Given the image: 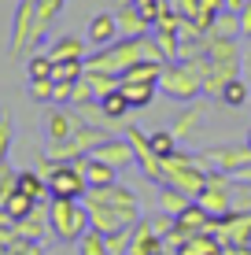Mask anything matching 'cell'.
Returning a JSON list of instances; mask_svg holds the SVG:
<instances>
[{
  "label": "cell",
  "instance_id": "47",
  "mask_svg": "<svg viewBox=\"0 0 251 255\" xmlns=\"http://www.w3.org/2000/svg\"><path fill=\"white\" fill-rule=\"evenodd\" d=\"M244 144H248V148H251V129H248V137H244Z\"/></svg>",
  "mask_w": 251,
  "mask_h": 255
},
{
  "label": "cell",
  "instance_id": "23",
  "mask_svg": "<svg viewBox=\"0 0 251 255\" xmlns=\"http://www.w3.org/2000/svg\"><path fill=\"white\" fill-rule=\"evenodd\" d=\"M85 85L96 93V100H103L107 93L122 89V78H118V74H107V70H89V67H85Z\"/></svg>",
  "mask_w": 251,
  "mask_h": 255
},
{
  "label": "cell",
  "instance_id": "4",
  "mask_svg": "<svg viewBox=\"0 0 251 255\" xmlns=\"http://www.w3.org/2000/svg\"><path fill=\"white\" fill-rule=\"evenodd\" d=\"M159 93L170 96V100H177V104H192V100H200V96H203V78H200V70H192L188 63L174 59V63L163 67Z\"/></svg>",
  "mask_w": 251,
  "mask_h": 255
},
{
  "label": "cell",
  "instance_id": "24",
  "mask_svg": "<svg viewBox=\"0 0 251 255\" xmlns=\"http://www.w3.org/2000/svg\"><path fill=\"white\" fill-rule=\"evenodd\" d=\"M122 93H126L129 108H133V111H141V108H148V104L155 100L159 85H148V82H122Z\"/></svg>",
  "mask_w": 251,
  "mask_h": 255
},
{
  "label": "cell",
  "instance_id": "35",
  "mask_svg": "<svg viewBox=\"0 0 251 255\" xmlns=\"http://www.w3.org/2000/svg\"><path fill=\"white\" fill-rule=\"evenodd\" d=\"M218 100H222V104H229V108H244V104L251 100V85L237 78V82H229V85H226V93H222Z\"/></svg>",
  "mask_w": 251,
  "mask_h": 255
},
{
  "label": "cell",
  "instance_id": "18",
  "mask_svg": "<svg viewBox=\"0 0 251 255\" xmlns=\"http://www.w3.org/2000/svg\"><path fill=\"white\" fill-rule=\"evenodd\" d=\"M177 255H226V244H222L218 233H192L185 244L177 248Z\"/></svg>",
  "mask_w": 251,
  "mask_h": 255
},
{
  "label": "cell",
  "instance_id": "3",
  "mask_svg": "<svg viewBox=\"0 0 251 255\" xmlns=\"http://www.w3.org/2000/svg\"><path fill=\"white\" fill-rule=\"evenodd\" d=\"M141 37H118L111 41V45L96 48L92 56H85V67L89 70H107V74H118L122 78V70H129L133 63H141Z\"/></svg>",
  "mask_w": 251,
  "mask_h": 255
},
{
  "label": "cell",
  "instance_id": "21",
  "mask_svg": "<svg viewBox=\"0 0 251 255\" xmlns=\"http://www.w3.org/2000/svg\"><path fill=\"white\" fill-rule=\"evenodd\" d=\"M78 166H82V174H85V181H89V189H92V185H111V181H118V170H115L111 163L96 159V155H85V159H78Z\"/></svg>",
  "mask_w": 251,
  "mask_h": 255
},
{
  "label": "cell",
  "instance_id": "10",
  "mask_svg": "<svg viewBox=\"0 0 251 255\" xmlns=\"http://www.w3.org/2000/svg\"><path fill=\"white\" fill-rule=\"evenodd\" d=\"M15 230H19L22 241H33V244H45L52 237V218H48V200H37L33 204V211L26 218H19L15 222Z\"/></svg>",
  "mask_w": 251,
  "mask_h": 255
},
{
  "label": "cell",
  "instance_id": "22",
  "mask_svg": "<svg viewBox=\"0 0 251 255\" xmlns=\"http://www.w3.org/2000/svg\"><path fill=\"white\" fill-rule=\"evenodd\" d=\"M52 59H85V37H78V33H63V37H56L52 45L45 48Z\"/></svg>",
  "mask_w": 251,
  "mask_h": 255
},
{
  "label": "cell",
  "instance_id": "36",
  "mask_svg": "<svg viewBox=\"0 0 251 255\" xmlns=\"http://www.w3.org/2000/svg\"><path fill=\"white\" fill-rule=\"evenodd\" d=\"M211 33H222V37H240V15L237 11H222L214 19V30Z\"/></svg>",
  "mask_w": 251,
  "mask_h": 255
},
{
  "label": "cell",
  "instance_id": "15",
  "mask_svg": "<svg viewBox=\"0 0 251 255\" xmlns=\"http://www.w3.org/2000/svg\"><path fill=\"white\" fill-rule=\"evenodd\" d=\"M118 37H122V33H118L115 11H100V15H92L89 26H85V41H89V45H96V48L111 45V41H118Z\"/></svg>",
  "mask_w": 251,
  "mask_h": 255
},
{
  "label": "cell",
  "instance_id": "25",
  "mask_svg": "<svg viewBox=\"0 0 251 255\" xmlns=\"http://www.w3.org/2000/svg\"><path fill=\"white\" fill-rule=\"evenodd\" d=\"M163 67H167V63H152V59H141V63H133L129 70H122V82H148V85H159Z\"/></svg>",
  "mask_w": 251,
  "mask_h": 255
},
{
  "label": "cell",
  "instance_id": "39",
  "mask_svg": "<svg viewBox=\"0 0 251 255\" xmlns=\"http://www.w3.org/2000/svg\"><path fill=\"white\" fill-rule=\"evenodd\" d=\"M129 230H133V226L107 233V255H129Z\"/></svg>",
  "mask_w": 251,
  "mask_h": 255
},
{
  "label": "cell",
  "instance_id": "6",
  "mask_svg": "<svg viewBox=\"0 0 251 255\" xmlns=\"http://www.w3.org/2000/svg\"><path fill=\"white\" fill-rule=\"evenodd\" d=\"M33 33H37V4L33 0H19L15 19H11V45H7L15 59L33 52Z\"/></svg>",
  "mask_w": 251,
  "mask_h": 255
},
{
  "label": "cell",
  "instance_id": "5",
  "mask_svg": "<svg viewBox=\"0 0 251 255\" xmlns=\"http://www.w3.org/2000/svg\"><path fill=\"white\" fill-rule=\"evenodd\" d=\"M85 200H96V204L115 207L129 226H133L137 218H144V215H141V200H137V192L129 189V185H122V181H111V185H92L89 192H85Z\"/></svg>",
  "mask_w": 251,
  "mask_h": 255
},
{
  "label": "cell",
  "instance_id": "27",
  "mask_svg": "<svg viewBox=\"0 0 251 255\" xmlns=\"http://www.w3.org/2000/svg\"><path fill=\"white\" fill-rule=\"evenodd\" d=\"M192 200L196 196H188V192H181L174 185H159V211H167V215H181Z\"/></svg>",
  "mask_w": 251,
  "mask_h": 255
},
{
  "label": "cell",
  "instance_id": "29",
  "mask_svg": "<svg viewBox=\"0 0 251 255\" xmlns=\"http://www.w3.org/2000/svg\"><path fill=\"white\" fill-rule=\"evenodd\" d=\"M19 192H26L30 200H52L48 181L41 178L37 170H19Z\"/></svg>",
  "mask_w": 251,
  "mask_h": 255
},
{
  "label": "cell",
  "instance_id": "38",
  "mask_svg": "<svg viewBox=\"0 0 251 255\" xmlns=\"http://www.w3.org/2000/svg\"><path fill=\"white\" fill-rule=\"evenodd\" d=\"M133 4L141 7V15H144V19H148L152 26H155V22L163 19V15L170 11V0H133Z\"/></svg>",
  "mask_w": 251,
  "mask_h": 255
},
{
  "label": "cell",
  "instance_id": "2",
  "mask_svg": "<svg viewBox=\"0 0 251 255\" xmlns=\"http://www.w3.org/2000/svg\"><path fill=\"white\" fill-rule=\"evenodd\" d=\"M48 218H52V237L56 241H82L89 230V207L85 200H48Z\"/></svg>",
  "mask_w": 251,
  "mask_h": 255
},
{
  "label": "cell",
  "instance_id": "19",
  "mask_svg": "<svg viewBox=\"0 0 251 255\" xmlns=\"http://www.w3.org/2000/svg\"><path fill=\"white\" fill-rule=\"evenodd\" d=\"M174 222H177V230H181V233H188V237H192V233H207V230L214 226V218L207 215V211H203L200 204H196V200H192V204L181 211V215H174Z\"/></svg>",
  "mask_w": 251,
  "mask_h": 255
},
{
  "label": "cell",
  "instance_id": "50",
  "mask_svg": "<svg viewBox=\"0 0 251 255\" xmlns=\"http://www.w3.org/2000/svg\"><path fill=\"white\" fill-rule=\"evenodd\" d=\"M226 255H229V252H226Z\"/></svg>",
  "mask_w": 251,
  "mask_h": 255
},
{
  "label": "cell",
  "instance_id": "13",
  "mask_svg": "<svg viewBox=\"0 0 251 255\" xmlns=\"http://www.w3.org/2000/svg\"><path fill=\"white\" fill-rule=\"evenodd\" d=\"M167 244H163V237L152 230L148 218H137L133 230H129V255H159Z\"/></svg>",
  "mask_w": 251,
  "mask_h": 255
},
{
  "label": "cell",
  "instance_id": "32",
  "mask_svg": "<svg viewBox=\"0 0 251 255\" xmlns=\"http://www.w3.org/2000/svg\"><path fill=\"white\" fill-rule=\"evenodd\" d=\"M85 78V59H59L52 67V82H82Z\"/></svg>",
  "mask_w": 251,
  "mask_h": 255
},
{
  "label": "cell",
  "instance_id": "14",
  "mask_svg": "<svg viewBox=\"0 0 251 255\" xmlns=\"http://www.w3.org/2000/svg\"><path fill=\"white\" fill-rule=\"evenodd\" d=\"M196 204L211 218H226V215H233V185H207L196 196Z\"/></svg>",
  "mask_w": 251,
  "mask_h": 255
},
{
  "label": "cell",
  "instance_id": "33",
  "mask_svg": "<svg viewBox=\"0 0 251 255\" xmlns=\"http://www.w3.org/2000/svg\"><path fill=\"white\" fill-rule=\"evenodd\" d=\"M78 255H107V237L89 226V230H85V237L78 241Z\"/></svg>",
  "mask_w": 251,
  "mask_h": 255
},
{
  "label": "cell",
  "instance_id": "37",
  "mask_svg": "<svg viewBox=\"0 0 251 255\" xmlns=\"http://www.w3.org/2000/svg\"><path fill=\"white\" fill-rule=\"evenodd\" d=\"M30 100L33 104H52L56 100V82H52V78H41V82H30Z\"/></svg>",
  "mask_w": 251,
  "mask_h": 255
},
{
  "label": "cell",
  "instance_id": "7",
  "mask_svg": "<svg viewBox=\"0 0 251 255\" xmlns=\"http://www.w3.org/2000/svg\"><path fill=\"white\" fill-rule=\"evenodd\" d=\"M48 192L52 200H85L89 181L78 163H56V170L48 174Z\"/></svg>",
  "mask_w": 251,
  "mask_h": 255
},
{
  "label": "cell",
  "instance_id": "44",
  "mask_svg": "<svg viewBox=\"0 0 251 255\" xmlns=\"http://www.w3.org/2000/svg\"><path fill=\"white\" fill-rule=\"evenodd\" d=\"M237 15H240V33H244V37H251V0L240 7Z\"/></svg>",
  "mask_w": 251,
  "mask_h": 255
},
{
  "label": "cell",
  "instance_id": "28",
  "mask_svg": "<svg viewBox=\"0 0 251 255\" xmlns=\"http://www.w3.org/2000/svg\"><path fill=\"white\" fill-rule=\"evenodd\" d=\"M45 155H48L52 163H78V159H85V152L74 144V137H67V140H48Z\"/></svg>",
  "mask_w": 251,
  "mask_h": 255
},
{
  "label": "cell",
  "instance_id": "43",
  "mask_svg": "<svg viewBox=\"0 0 251 255\" xmlns=\"http://www.w3.org/2000/svg\"><path fill=\"white\" fill-rule=\"evenodd\" d=\"M200 4V11H207V15H222L226 11V0H196Z\"/></svg>",
  "mask_w": 251,
  "mask_h": 255
},
{
  "label": "cell",
  "instance_id": "26",
  "mask_svg": "<svg viewBox=\"0 0 251 255\" xmlns=\"http://www.w3.org/2000/svg\"><path fill=\"white\" fill-rule=\"evenodd\" d=\"M100 108L107 111V119L122 122V126H129V122H133V119H129V111H133V108H129V100H126V93H122V89L107 93V96H103V100H100Z\"/></svg>",
  "mask_w": 251,
  "mask_h": 255
},
{
  "label": "cell",
  "instance_id": "12",
  "mask_svg": "<svg viewBox=\"0 0 251 255\" xmlns=\"http://www.w3.org/2000/svg\"><path fill=\"white\" fill-rule=\"evenodd\" d=\"M82 126V115H78V108H52L48 115H45V133L48 140H67V137H74V129Z\"/></svg>",
  "mask_w": 251,
  "mask_h": 255
},
{
  "label": "cell",
  "instance_id": "1",
  "mask_svg": "<svg viewBox=\"0 0 251 255\" xmlns=\"http://www.w3.org/2000/svg\"><path fill=\"white\" fill-rule=\"evenodd\" d=\"M163 170H167V185L188 192V196H200V192L207 189V170H211V166L203 163L200 152H185V148H177L174 155L163 159Z\"/></svg>",
  "mask_w": 251,
  "mask_h": 255
},
{
  "label": "cell",
  "instance_id": "20",
  "mask_svg": "<svg viewBox=\"0 0 251 255\" xmlns=\"http://www.w3.org/2000/svg\"><path fill=\"white\" fill-rule=\"evenodd\" d=\"M207 59H211V63H240V48H237V37L207 33Z\"/></svg>",
  "mask_w": 251,
  "mask_h": 255
},
{
  "label": "cell",
  "instance_id": "8",
  "mask_svg": "<svg viewBox=\"0 0 251 255\" xmlns=\"http://www.w3.org/2000/svg\"><path fill=\"white\" fill-rule=\"evenodd\" d=\"M203 163L211 170H226V174H237L251 163V148L248 144H214V148H203Z\"/></svg>",
  "mask_w": 251,
  "mask_h": 255
},
{
  "label": "cell",
  "instance_id": "34",
  "mask_svg": "<svg viewBox=\"0 0 251 255\" xmlns=\"http://www.w3.org/2000/svg\"><path fill=\"white\" fill-rule=\"evenodd\" d=\"M148 140H152V152L159 155V159H167V155H174V152H177V137L170 133V126H167V129H155V133H148Z\"/></svg>",
  "mask_w": 251,
  "mask_h": 255
},
{
  "label": "cell",
  "instance_id": "9",
  "mask_svg": "<svg viewBox=\"0 0 251 255\" xmlns=\"http://www.w3.org/2000/svg\"><path fill=\"white\" fill-rule=\"evenodd\" d=\"M203 119H207V104H200V100L185 104L174 115V122H170V133L177 137V144H192V140L200 137V129H203Z\"/></svg>",
  "mask_w": 251,
  "mask_h": 255
},
{
  "label": "cell",
  "instance_id": "49",
  "mask_svg": "<svg viewBox=\"0 0 251 255\" xmlns=\"http://www.w3.org/2000/svg\"><path fill=\"white\" fill-rule=\"evenodd\" d=\"M33 4H37V0H33Z\"/></svg>",
  "mask_w": 251,
  "mask_h": 255
},
{
  "label": "cell",
  "instance_id": "48",
  "mask_svg": "<svg viewBox=\"0 0 251 255\" xmlns=\"http://www.w3.org/2000/svg\"><path fill=\"white\" fill-rule=\"evenodd\" d=\"M159 255H174V252H170V248H163V252H159Z\"/></svg>",
  "mask_w": 251,
  "mask_h": 255
},
{
  "label": "cell",
  "instance_id": "16",
  "mask_svg": "<svg viewBox=\"0 0 251 255\" xmlns=\"http://www.w3.org/2000/svg\"><path fill=\"white\" fill-rule=\"evenodd\" d=\"M85 207H89V226L92 230H100L103 237L107 233H115V230H126V218L118 215L115 207H107V204H96V200H85Z\"/></svg>",
  "mask_w": 251,
  "mask_h": 255
},
{
  "label": "cell",
  "instance_id": "42",
  "mask_svg": "<svg viewBox=\"0 0 251 255\" xmlns=\"http://www.w3.org/2000/svg\"><path fill=\"white\" fill-rule=\"evenodd\" d=\"M148 222H152V230L159 233L163 241H167V237L174 233V226H177V222H174V215H167V211H159V215H155V218H148Z\"/></svg>",
  "mask_w": 251,
  "mask_h": 255
},
{
  "label": "cell",
  "instance_id": "17",
  "mask_svg": "<svg viewBox=\"0 0 251 255\" xmlns=\"http://www.w3.org/2000/svg\"><path fill=\"white\" fill-rule=\"evenodd\" d=\"M115 22H118V33H122V37H144V33L152 30V22L141 15L137 4H118L115 7Z\"/></svg>",
  "mask_w": 251,
  "mask_h": 255
},
{
  "label": "cell",
  "instance_id": "46",
  "mask_svg": "<svg viewBox=\"0 0 251 255\" xmlns=\"http://www.w3.org/2000/svg\"><path fill=\"white\" fill-rule=\"evenodd\" d=\"M244 4H248V0H226V11H240Z\"/></svg>",
  "mask_w": 251,
  "mask_h": 255
},
{
  "label": "cell",
  "instance_id": "40",
  "mask_svg": "<svg viewBox=\"0 0 251 255\" xmlns=\"http://www.w3.org/2000/svg\"><path fill=\"white\" fill-rule=\"evenodd\" d=\"M141 56H144V59H152V63H167V56H163V48H159V41H155V33H152V30L141 37Z\"/></svg>",
  "mask_w": 251,
  "mask_h": 255
},
{
  "label": "cell",
  "instance_id": "45",
  "mask_svg": "<svg viewBox=\"0 0 251 255\" xmlns=\"http://www.w3.org/2000/svg\"><path fill=\"white\" fill-rule=\"evenodd\" d=\"M233 178H237V181H248V185H251V163L244 166V170H237V174H233Z\"/></svg>",
  "mask_w": 251,
  "mask_h": 255
},
{
  "label": "cell",
  "instance_id": "11",
  "mask_svg": "<svg viewBox=\"0 0 251 255\" xmlns=\"http://www.w3.org/2000/svg\"><path fill=\"white\" fill-rule=\"evenodd\" d=\"M89 155H96V159H103V163H111L118 174L122 170H129V166L137 163V155H133V144L126 140V133H115V137H107L100 148H92Z\"/></svg>",
  "mask_w": 251,
  "mask_h": 255
},
{
  "label": "cell",
  "instance_id": "30",
  "mask_svg": "<svg viewBox=\"0 0 251 255\" xmlns=\"http://www.w3.org/2000/svg\"><path fill=\"white\" fill-rule=\"evenodd\" d=\"M52 67H56V59L48 56V52H30L26 56V78L30 82H41V78H52Z\"/></svg>",
  "mask_w": 251,
  "mask_h": 255
},
{
  "label": "cell",
  "instance_id": "41",
  "mask_svg": "<svg viewBox=\"0 0 251 255\" xmlns=\"http://www.w3.org/2000/svg\"><path fill=\"white\" fill-rule=\"evenodd\" d=\"M11 140H15V126H11V119H7V115H0V163H7Z\"/></svg>",
  "mask_w": 251,
  "mask_h": 255
},
{
  "label": "cell",
  "instance_id": "31",
  "mask_svg": "<svg viewBox=\"0 0 251 255\" xmlns=\"http://www.w3.org/2000/svg\"><path fill=\"white\" fill-rule=\"evenodd\" d=\"M33 204H37V200H30L26 192H19V189H15L11 196H7L4 204H0V211H4V215L11 218V222H19V218H26V215L33 211Z\"/></svg>",
  "mask_w": 251,
  "mask_h": 255
}]
</instances>
